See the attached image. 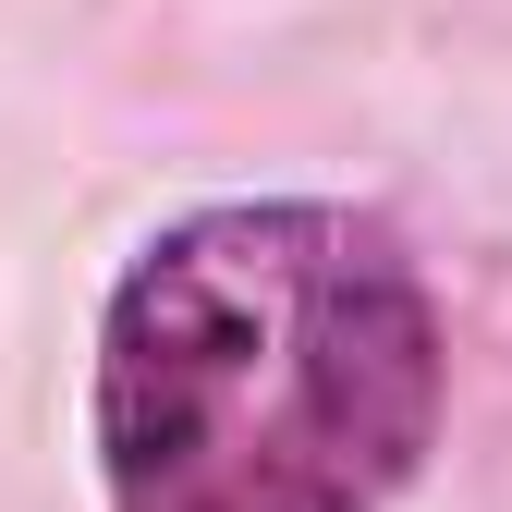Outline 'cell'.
<instances>
[{
    "label": "cell",
    "mask_w": 512,
    "mask_h": 512,
    "mask_svg": "<svg viewBox=\"0 0 512 512\" xmlns=\"http://www.w3.org/2000/svg\"><path fill=\"white\" fill-rule=\"evenodd\" d=\"M439 415V317L391 220L208 208L98 317L110 512H391Z\"/></svg>",
    "instance_id": "cell-1"
}]
</instances>
